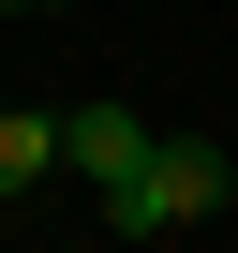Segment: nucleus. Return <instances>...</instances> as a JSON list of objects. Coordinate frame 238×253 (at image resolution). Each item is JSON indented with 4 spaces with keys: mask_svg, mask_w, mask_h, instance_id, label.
Masks as SVG:
<instances>
[{
    "mask_svg": "<svg viewBox=\"0 0 238 253\" xmlns=\"http://www.w3.org/2000/svg\"><path fill=\"white\" fill-rule=\"evenodd\" d=\"M223 179H238V164H223L208 134H149V164L104 194V223H119V238H179V223H208V209H223Z\"/></svg>",
    "mask_w": 238,
    "mask_h": 253,
    "instance_id": "f257e3e1",
    "label": "nucleus"
},
{
    "mask_svg": "<svg viewBox=\"0 0 238 253\" xmlns=\"http://www.w3.org/2000/svg\"><path fill=\"white\" fill-rule=\"evenodd\" d=\"M0 15H60V0H0Z\"/></svg>",
    "mask_w": 238,
    "mask_h": 253,
    "instance_id": "20e7f679",
    "label": "nucleus"
},
{
    "mask_svg": "<svg viewBox=\"0 0 238 253\" xmlns=\"http://www.w3.org/2000/svg\"><path fill=\"white\" fill-rule=\"evenodd\" d=\"M60 179V104H0V209Z\"/></svg>",
    "mask_w": 238,
    "mask_h": 253,
    "instance_id": "7ed1b4c3",
    "label": "nucleus"
},
{
    "mask_svg": "<svg viewBox=\"0 0 238 253\" xmlns=\"http://www.w3.org/2000/svg\"><path fill=\"white\" fill-rule=\"evenodd\" d=\"M60 164H75L89 194H119V179L149 164V119H134V104H60Z\"/></svg>",
    "mask_w": 238,
    "mask_h": 253,
    "instance_id": "f03ea898",
    "label": "nucleus"
}]
</instances>
